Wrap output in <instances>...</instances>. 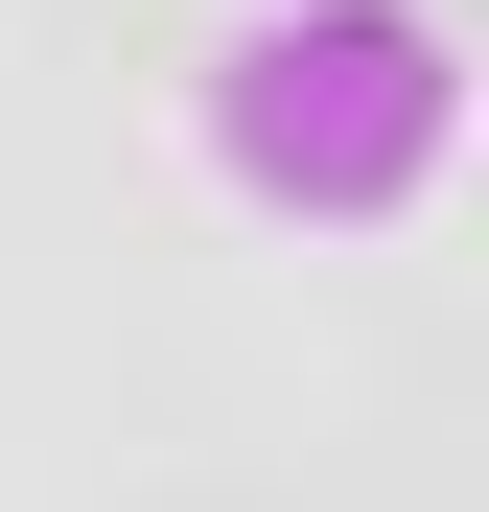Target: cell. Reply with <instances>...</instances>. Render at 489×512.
<instances>
[{
  "instance_id": "1",
  "label": "cell",
  "mask_w": 489,
  "mask_h": 512,
  "mask_svg": "<svg viewBox=\"0 0 489 512\" xmlns=\"http://www.w3.org/2000/svg\"><path fill=\"white\" fill-rule=\"evenodd\" d=\"M233 163L303 210H396L443 163V24H280V47H233Z\"/></svg>"
},
{
  "instance_id": "2",
  "label": "cell",
  "mask_w": 489,
  "mask_h": 512,
  "mask_svg": "<svg viewBox=\"0 0 489 512\" xmlns=\"http://www.w3.org/2000/svg\"><path fill=\"white\" fill-rule=\"evenodd\" d=\"M140 512H280V489H233V466H210V489H140Z\"/></svg>"
}]
</instances>
